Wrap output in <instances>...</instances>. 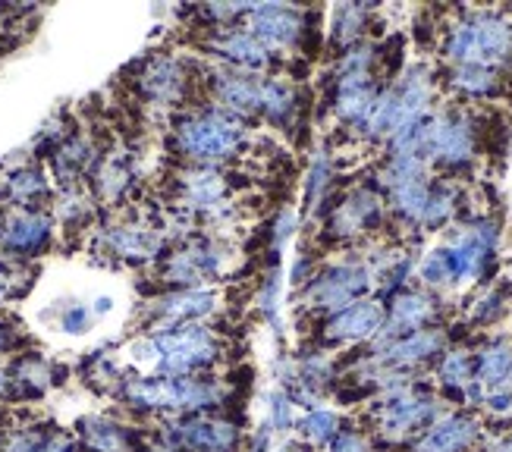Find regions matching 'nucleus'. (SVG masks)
<instances>
[{
	"label": "nucleus",
	"mask_w": 512,
	"mask_h": 452,
	"mask_svg": "<svg viewBox=\"0 0 512 452\" xmlns=\"http://www.w3.org/2000/svg\"><path fill=\"white\" fill-rule=\"evenodd\" d=\"M120 396L136 409H211L224 390L202 377H132L123 380Z\"/></svg>",
	"instance_id": "1"
},
{
	"label": "nucleus",
	"mask_w": 512,
	"mask_h": 452,
	"mask_svg": "<svg viewBox=\"0 0 512 452\" xmlns=\"http://www.w3.org/2000/svg\"><path fill=\"white\" fill-rule=\"evenodd\" d=\"M242 139H246V132H242L239 120L224 110H205L176 123V148L202 164L227 161L242 148Z\"/></svg>",
	"instance_id": "2"
},
{
	"label": "nucleus",
	"mask_w": 512,
	"mask_h": 452,
	"mask_svg": "<svg viewBox=\"0 0 512 452\" xmlns=\"http://www.w3.org/2000/svg\"><path fill=\"white\" fill-rule=\"evenodd\" d=\"M158 346V377H192L217 358V339L202 324H173L151 333Z\"/></svg>",
	"instance_id": "3"
},
{
	"label": "nucleus",
	"mask_w": 512,
	"mask_h": 452,
	"mask_svg": "<svg viewBox=\"0 0 512 452\" xmlns=\"http://www.w3.org/2000/svg\"><path fill=\"white\" fill-rule=\"evenodd\" d=\"M447 54L462 66H484L487 70L491 63H503L512 54V26L491 13L465 19L450 32Z\"/></svg>",
	"instance_id": "4"
},
{
	"label": "nucleus",
	"mask_w": 512,
	"mask_h": 452,
	"mask_svg": "<svg viewBox=\"0 0 512 452\" xmlns=\"http://www.w3.org/2000/svg\"><path fill=\"white\" fill-rule=\"evenodd\" d=\"M371 286V274L359 264H337L327 274L315 277L308 286V305L315 308H343L352 299H359L362 292Z\"/></svg>",
	"instance_id": "5"
},
{
	"label": "nucleus",
	"mask_w": 512,
	"mask_h": 452,
	"mask_svg": "<svg viewBox=\"0 0 512 452\" xmlns=\"http://www.w3.org/2000/svg\"><path fill=\"white\" fill-rule=\"evenodd\" d=\"M472 126L465 117L440 113L425 129V154L437 157L443 164H462L472 157Z\"/></svg>",
	"instance_id": "6"
},
{
	"label": "nucleus",
	"mask_w": 512,
	"mask_h": 452,
	"mask_svg": "<svg viewBox=\"0 0 512 452\" xmlns=\"http://www.w3.org/2000/svg\"><path fill=\"white\" fill-rule=\"evenodd\" d=\"M249 22H252V35L261 44H267V48H289L305 32L302 13L283 4H255L249 10Z\"/></svg>",
	"instance_id": "7"
},
{
	"label": "nucleus",
	"mask_w": 512,
	"mask_h": 452,
	"mask_svg": "<svg viewBox=\"0 0 512 452\" xmlns=\"http://www.w3.org/2000/svg\"><path fill=\"white\" fill-rule=\"evenodd\" d=\"M434 412H437V405L428 396H412L409 390H403V393H393L384 402L381 415H377V424H381L384 437L399 440V437L412 434L415 427L428 424L434 418Z\"/></svg>",
	"instance_id": "8"
},
{
	"label": "nucleus",
	"mask_w": 512,
	"mask_h": 452,
	"mask_svg": "<svg viewBox=\"0 0 512 452\" xmlns=\"http://www.w3.org/2000/svg\"><path fill=\"white\" fill-rule=\"evenodd\" d=\"M224 261H227L224 248H217L211 242H198V245H189L170 258V264L164 267V280L192 286L198 280L220 274V270H224Z\"/></svg>",
	"instance_id": "9"
},
{
	"label": "nucleus",
	"mask_w": 512,
	"mask_h": 452,
	"mask_svg": "<svg viewBox=\"0 0 512 452\" xmlns=\"http://www.w3.org/2000/svg\"><path fill=\"white\" fill-rule=\"evenodd\" d=\"M0 242L13 255H35L51 242V217H44L38 211H19L4 220Z\"/></svg>",
	"instance_id": "10"
},
{
	"label": "nucleus",
	"mask_w": 512,
	"mask_h": 452,
	"mask_svg": "<svg viewBox=\"0 0 512 452\" xmlns=\"http://www.w3.org/2000/svg\"><path fill=\"white\" fill-rule=\"evenodd\" d=\"M173 443L192 452H233L239 443V427L230 421H186L173 427Z\"/></svg>",
	"instance_id": "11"
},
{
	"label": "nucleus",
	"mask_w": 512,
	"mask_h": 452,
	"mask_svg": "<svg viewBox=\"0 0 512 452\" xmlns=\"http://www.w3.org/2000/svg\"><path fill=\"white\" fill-rule=\"evenodd\" d=\"M384 327V308L377 302H355L337 311L327 324L330 339H343V343H355V339L377 336Z\"/></svg>",
	"instance_id": "12"
},
{
	"label": "nucleus",
	"mask_w": 512,
	"mask_h": 452,
	"mask_svg": "<svg viewBox=\"0 0 512 452\" xmlns=\"http://www.w3.org/2000/svg\"><path fill=\"white\" fill-rule=\"evenodd\" d=\"M217 308V296L208 289H189V292H176L154 305L151 311L158 314V330L173 327V324H198L202 318Z\"/></svg>",
	"instance_id": "13"
},
{
	"label": "nucleus",
	"mask_w": 512,
	"mask_h": 452,
	"mask_svg": "<svg viewBox=\"0 0 512 452\" xmlns=\"http://www.w3.org/2000/svg\"><path fill=\"white\" fill-rule=\"evenodd\" d=\"M214 98L224 104L230 117H249L258 110L261 101V79L246 73H217L214 76Z\"/></svg>",
	"instance_id": "14"
},
{
	"label": "nucleus",
	"mask_w": 512,
	"mask_h": 452,
	"mask_svg": "<svg viewBox=\"0 0 512 452\" xmlns=\"http://www.w3.org/2000/svg\"><path fill=\"white\" fill-rule=\"evenodd\" d=\"M478 437V421L465 415L440 418L431 431L418 440L415 452H465Z\"/></svg>",
	"instance_id": "15"
},
{
	"label": "nucleus",
	"mask_w": 512,
	"mask_h": 452,
	"mask_svg": "<svg viewBox=\"0 0 512 452\" xmlns=\"http://www.w3.org/2000/svg\"><path fill=\"white\" fill-rule=\"evenodd\" d=\"M139 88H142V95L154 104H173L186 88V73L173 57H158V60L148 63V70L139 79Z\"/></svg>",
	"instance_id": "16"
},
{
	"label": "nucleus",
	"mask_w": 512,
	"mask_h": 452,
	"mask_svg": "<svg viewBox=\"0 0 512 452\" xmlns=\"http://www.w3.org/2000/svg\"><path fill=\"white\" fill-rule=\"evenodd\" d=\"M381 220V201H377L371 192H352L343 205L333 211V220H330V230L337 236H355L368 230Z\"/></svg>",
	"instance_id": "17"
},
{
	"label": "nucleus",
	"mask_w": 512,
	"mask_h": 452,
	"mask_svg": "<svg viewBox=\"0 0 512 452\" xmlns=\"http://www.w3.org/2000/svg\"><path fill=\"white\" fill-rule=\"evenodd\" d=\"M431 314H434V302L428 296H421V292H406V296H399L393 302L390 321H384V327H381L384 346L399 333H415L421 324L431 321Z\"/></svg>",
	"instance_id": "18"
},
{
	"label": "nucleus",
	"mask_w": 512,
	"mask_h": 452,
	"mask_svg": "<svg viewBox=\"0 0 512 452\" xmlns=\"http://www.w3.org/2000/svg\"><path fill=\"white\" fill-rule=\"evenodd\" d=\"M443 349V333L437 330H415L396 343H387L381 349V361L390 368H403V365H415V361H425L431 355H437Z\"/></svg>",
	"instance_id": "19"
},
{
	"label": "nucleus",
	"mask_w": 512,
	"mask_h": 452,
	"mask_svg": "<svg viewBox=\"0 0 512 452\" xmlns=\"http://www.w3.org/2000/svg\"><path fill=\"white\" fill-rule=\"evenodd\" d=\"M214 51H220L230 63L242 66V70H264L271 63V48L261 44L252 32H230L224 38H217Z\"/></svg>",
	"instance_id": "20"
},
{
	"label": "nucleus",
	"mask_w": 512,
	"mask_h": 452,
	"mask_svg": "<svg viewBox=\"0 0 512 452\" xmlns=\"http://www.w3.org/2000/svg\"><path fill=\"white\" fill-rule=\"evenodd\" d=\"M79 437L92 452H126L129 449V434L126 427L110 421L104 415H85L79 421Z\"/></svg>",
	"instance_id": "21"
},
{
	"label": "nucleus",
	"mask_w": 512,
	"mask_h": 452,
	"mask_svg": "<svg viewBox=\"0 0 512 452\" xmlns=\"http://www.w3.org/2000/svg\"><path fill=\"white\" fill-rule=\"evenodd\" d=\"M183 189H186L183 205L189 211H217V205H224V176L214 170L189 173Z\"/></svg>",
	"instance_id": "22"
},
{
	"label": "nucleus",
	"mask_w": 512,
	"mask_h": 452,
	"mask_svg": "<svg viewBox=\"0 0 512 452\" xmlns=\"http://www.w3.org/2000/svg\"><path fill=\"white\" fill-rule=\"evenodd\" d=\"M377 95L368 76L359 79H340V95H337V113L349 123H365L374 107Z\"/></svg>",
	"instance_id": "23"
},
{
	"label": "nucleus",
	"mask_w": 512,
	"mask_h": 452,
	"mask_svg": "<svg viewBox=\"0 0 512 452\" xmlns=\"http://www.w3.org/2000/svg\"><path fill=\"white\" fill-rule=\"evenodd\" d=\"M104 242L120 258H151L161 248V239L151 230H145V226H117V230H110L104 236Z\"/></svg>",
	"instance_id": "24"
},
{
	"label": "nucleus",
	"mask_w": 512,
	"mask_h": 452,
	"mask_svg": "<svg viewBox=\"0 0 512 452\" xmlns=\"http://www.w3.org/2000/svg\"><path fill=\"white\" fill-rule=\"evenodd\" d=\"M390 198H393V208L409 217V220H418L425 217V208H428V198H431V186L425 183V176L421 179H409V183H399L390 189Z\"/></svg>",
	"instance_id": "25"
},
{
	"label": "nucleus",
	"mask_w": 512,
	"mask_h": 452,
	"mask_svg": "<svg viewBox=\"0 0 512 452\" xmlns=\"http://www.w3.org/2000/svg\"><path fill=\"white\" fill-rule=\"evenodd\" d=\"M258 110H264L274 123H283L296 110V92L280 79H261V101Z\"/></svg>",
	"instance_id": "26"
},
{
	"label": "nucleus",
	"mask_w": 512,
	"mask_h": 452,
	"mask_svg": "<svg viewBox=\"0 0 512 452\" xmlns=\"http://www.w3.org/2000/svg\"><path fill=\"white\" fill-rule=\"evenodd\" d=\"M7 195L19 201V205H32L35 198L48 195V179L35 167H22L7 179Z\"/></svg>",
	"instance_id": "27"
},
{
	"label": "nucleus",
	"mask_w": 512,
	"mask_h": 452,
	"mask_svg": "<svg viewBox=\"0 0 512 452\" xmlns=\"http://www.w3.org/2000/svg\"><path fill=\"white\" fill-rule=\"evenodd\" d=\"M512 374V346L509 343H494L484 349L478 358V377L481 383H503Z\"/></svg>",
	"instance_id": "28"
},
{
	"label": "nucleus",
	"mask_w": 512,
	"mask_h": 452,
	"mask_svg": "<svg viewBox=\"0 0 512 452\" xmlns=\"http://www.w3.org/2000/svg\"><path fill=\"white\" fill-rule=\"evenodd\" d=\"M337 427H340V418L333 415L330 409H311L302 421H299V431L305 440L311 443H330L337 437Z\"/></svg>",
	"instance_id": "29"
},
{
	"label": "nucleus",
	"mask_w": 512,
	"mask_h": 452,
	"mask_svg": "<svg viewBox=\"0 0 512 452\" xmlns=\"http://www.w3.org/2000/svg\"><path fill=\"white\" fill-rule=\"evenodd\" d=\"M453 85L469 95H491L497 88V76L491 70H484V66H459L453 73Z\"/></svg>",
	"instance_id": "30"
},
{
	"label": "nucleus",
	"mask_w": 512,
	"mask_h": 452,
	"mask_svg": "<svg viewBox=\"0 0 512 452\" xmlns=\"http://www.w3.org/2000/svg\"><path fill=\"white\" fill-rule=\"evenodd\" d=\"M129 179H132V173H129V167L123 164V161H107L101 170H98V192L107 198V201H117L123 192H126V186H129Z\"/></svg>",
	"instance_id": "31"
},
{
	"label": "nucleus",
	"mask_w": 512,
	"mask_h": 452,
	"mask_svg": "<svg viewBox=\"0 0 512 452\" xmlns=\"http://www.w3.org/2000/svg\"><path fill=\"white\" fill-rule=\"evenodd\" d=\"M293 418H296L293 396L283 390L267 393V427H271V431H289V427H293Z\"/></svg>",
	"instance_id": "32"
},
{
	"label": "nucleus",
	"mask_w": 512,
	"mask_h": 452,
	"mask_svg": "<svg viewBox=\"0 0 512 452\" xmlns=\"http://www.w3.org/2000/svg\"><path fill=\"white\" fill-rule=\"evenodd\" d=\"M258 308L274 327L280 324V270L277 267L264 277V286L258 292Z\"/></svg>",
	"instance_id": "33"
},
{
	"label": "nucleus",
	"mask_w": 512,
	"mask_h": 452,
	"mask_svg": "<svg viewBox=\"0 0 512 452\" xmlns=\"http://www.w3.org/2000/svg\"><path fill=\"white\" fill-rule=\"evenodd\" d=\"M440 380L447 387H465L472 380V358L465 352H450L440 365Z\"/></svg>",
	"instance_id": "34"
},
{
	"label": "nucleus",
	"mask_w": 512,
	"mask_h": 452,
	"mask_svg": "<svg viewBox=\"0 0 512 452\" xmlns=\"http://www.w3.org/2000/svg\"><path fill=\"white\" fill-rule=\"evenodd\" d=\"M365 26V7H340L337 10V22H333V38L349 44L355 35Z\"/></svg>",
	"instance_id": "35"
},
{
	"label": "nucleus",
	"mask_w": 512,
	"mask_h": 452,
	"mask_svg": "<svg viewBox=\"0 0 512 452\" xmlns=\"http://www.w3.org/2000/svg\"><path fill=\"white\" fill-rule=\"evenodd\" d=\"M421 277H425V283H431V286L453 283V267L447 258V248H437V252H431L425 258V264H421Z\"/></svg>",
	"instance_id": "36"
},
{
	"label": "nucleus",
	"mask_w": 512,
	"mask_h": 452,
	"mask_svg": "<svg viewBox=\"0 0 512 452\" xmlns=\"http://www.w3.org/2000/svg\"><path fill=\"white\" fill-rule=\"evenodd\" d=\"M92 324H95V318H92V311H88V305H82V302L63 305V311H60V330L63 333L82 336V333H88Z\"/></svg>",
	"instance_id": "37"
},
{
	"label": "nucleus",
	"mask_w": 512,
	"mask_h": 452,
	"mask_svg": "<svg viewBox=\"0 0 512 452\" xmlns=\"http://www.w3.org/2000/svg\"><path fill=\"white\" fill-rule=\"evenodd\" d=\"M327 183H330V161H327L324 151H318L315 164H311V173H308V186H305V195H308V205L311 208H315L318 201L324 198Z\"/></svg>",
	"instance_id": "38"
},
{
	"label": "nucleus",
	"mask_w": 512,
	"mask_h": 452,
	"mask_svg": "<svg viewBox=\"0 0 512 452\" xmlns=\"http://www.w3.org/2000/svg\"><path fill=\"white\" fill-rule=\"evenodd\" d=\"M453 214V192L450 189H431V198H428V208H425V217L421 223L425 226H437Z\"/></svg>",
	"instance_id": "39"
},
{
	"label": "nucleus",
	"mask_w": 512,
	"mask_h": 452,
	"mask_svg": "<svg viewBox=\"0 0 512 452\" xmlns=\"http://www.w3.org/2000/svg\"><path fill=\"white\" fill-rule=\"evenodd\" d=\"M296 233V211H280V217H277V223H274V245L280 248L289 236Z\"/></svg>",
	"instance_id": "40"
},
{
	"label": "nucleus",
	"mask_w": 512,
	"mask_h": 452,
	"mask_svg": "<svg viewBox=\"0 0 512 452\" xmlns=\"http://www.w3.org/2000/svg\"><path fill=\"white\" fill-rule=\"evenodd\" d=\"M330 452H365V440L359 434H352V431H343V434L333 437Z\"/></svg>",
	"instance_id": "41"
},
{
	"label": "nucleus",
	"mask_w": 512,
	"mask_h": 452,
	"mask_svg": "<svg viewBox=\"0 0 512 452\" xmlns=\"http://www.w3.org/2000/svg\"><path fill=\"white\" fill-rule=\"evenodd\" d=\"M500 292H491V296H487V299H481V308L475 311V318L478 321H494L497 318V314H500Z\"/></svg>",
	"instance_id": "42"
},
{
	"label": "nucleus",
	"mask_w": 512,
	"mask_h": 452,
	"mask_svg": "<svg viewBox=\"0 0 512 452\" xmlns=\"http://www.w3.org/2000/svg\"><path fill=\"white\" fill-rule=\"evenodd\" d=\"M271 437H274V431L271 427H258V434L252 437V446H249V452H271Z\"/></svg>",
	"instance_id": "43"
},
{
	"label": "nucleus",
	"mask_w": 512,
	"mask_h": 452,
	"mask_svg": "<svg viewBox=\"0 0 512 452\" xmlns=\"http://www.w3.org/2000/svg\"><path fill=\"white\" fill-rule=\"evenodd\" d=\"M13 286H16V274L10 267H0V302L13 296Z\"/></svg>",
	"instance_id": "44"
},
{
	"label": "nucleus",
	"mask_w": 512,
	"mask_h": 452,
	"mask_svg": "<svg viewBox=\"0 0 512 452\" xmlns=\"http://www.w3.org/2000/svg\"><path fill=\"white\" fill-rule=\"evenodd\" d=\"M88 311H92V318L98 321V318H104V314L114 311V299H110V296H98L92 305H88Z\"/></svg>",
	"instance_id": "45"
},
{
	"label": "nucleus",
	"mask_w": 512,
	"mask_h": 452,
	"mask_svg": "<svg viewBox=\"0 0 512 452\" xmlns=\"http://www.w3.org/2000/svg\"><path fill=\"white\" fill-rule=\"evenodd\" d=\"M487 405H491L494 412H509L512 409V393H491V396H487Z\"/></svg>",
	"instance_id": "46"
},
{
	"label": "nucleus",
	"mask_w": 512,
	"mask_h": 452,
	"mask_svg": "<svg viewBox=\"0 0 512 452\" xmlns=\"http://www.w3.org/2000/svg\"><path fill=\"white\" fill-rule=\"evenodd\" d=\"M494 452H512V440H503V443H497V446H494Z\"/></svg>",
	"instance_id": "47"
},
{
	"label": "nucleus",
	"mask_w": 512,
	"mask_h": 452,
	"mask_svg": "<svg viewBox=\"0 0 512 452\" xmlns=\"http://www.w3.org/2000/svg\"><path fill=\"white\" fill-rule=\"evenodd\" d=\"M7 343H10V333H7L4 327H0V349H4Z\"/></svg>",
	"instance_id": "48"
},
{
	"label": "nucleus",
	"mask_w": 512,
	"mask_h": 452,
	"mask_svg": "<svg viewBox=\"0 0 512 452\" xmlns=\"http://www.w3.org/2000/svg\"><path fill=\"white\" fill-rule=\"evenodd\" d=\"M509 377H512V374H509Z\"/></svg>",
	"instance_id": "49"
}]
</instances>
